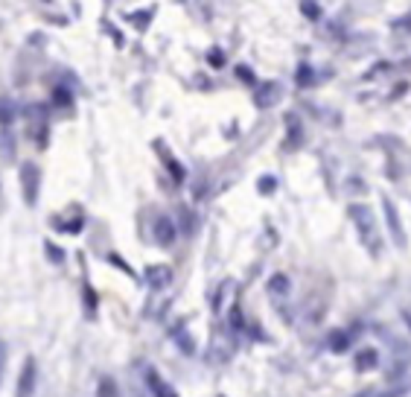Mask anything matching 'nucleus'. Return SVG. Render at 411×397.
Masks as SVG:
<instances>
[{"mask_svg": "<svg viewBox=\"0 0 411 397\" xmlns=\"http://www.w3.org/2000/svg\"><path fill=\"white\" fill-rule=\"evenodd\" d=\"M18 175H21L24 202H26L29 207H36V205H38V193H41V170H38V164H33V161H24Z\"/></svg>", "mask_w": 411, "mask_h": 397, "instance_id": "nucleus-3", "label": "nucleus"}, {"mask_svg": "<svg viewBox=\"0 0 411 397\" xmlns=\"http://www.w3.org/2000/svg\"><path fill=\"white\" fill-rule=\"evenodd\" d=\"M207 62H210L213 68H222V65H225V56H222V50H210V56H207Z\"/></svg>", "mask_w": 411, "mask_h": 397, "instance_id": "nucleus-19", "label": "nucleus"}, {"mask_svg": "<svg viewBox=\"0 0 411 397\" xmlns=\"http://www.w3.org/2000/svg\"><path fill=\"white\" fill-rule=\"evenodd\" d=\"M330 345H333V351H344V348H347V336H344V333H333Z\"/></svg>", "mask_w": 411, "mask_h": 397, "instance_id": "nucleus-18", "label": "nucleus"}, {"mask_svg": "<svg viewBox=\"0 0 411 397\" xmlns=\"http://www.w3.org/2000/svg\"><path fill=\"white\" fill-rule=\"evenodd\" d=\"M350 217H353V225H356L362 242L370 252H376V246H379V228H376V220H373V210L368 205H353L350 207Z\"/></svg>", "mask_w": 411, "mask_h": 397, "instance_id": "nucleus-1", "label": "nucleus"}, {"mask_svg": "<svg viewBox=\"0 0 411 397\" xmlns=\"http://www.w3.org/2000/svg\"><path fill=\"white\" fill-rule=\"evenodd\" d=\"M170 336H172V342L184 351V354H193L196 351V345L193 342H189V333H187V327L184 324H175L172 330H170Z\"/></svg>", "mask_w": 411, "mask_h": 397, "instance_id": "nucleus-9", "label": "nucleus"}, {"mask_svg": "<svg viewBox=\"0 0 411 397\" xmlns=\"http://www.w3.org/2000/svg\"><path fill=\"white\" fill-rule=\"evenodd\" d=\"M18 117V105L9 97H0V126H12V120Z\"/></svg>", "mask_w": 411, "mask_h": 397, "instance_id": "nucleus-10", "label": "nucleus"}, {"mask_svg": "<svg viewBox=\"0 0 411 397\" xmlns=\"http://www.w3.org/2000/svg\"><path fill=\"white\" fill-rule=\"evenodd\" d=\"M100 397H117V386H114V380H103L100 383Z\"/></svg>", "mask_w": 411, "mask_h": 397, "instance_id": "nucleus-15", "label": "nucleus"}, {"mask_svg": "<svg viewBox=\"0 0 411 397\" xmlns=\"http://www.w3.org/2000/svg\"><path fill=\"white\" fill-rule=\"evenodd\" d=\"M44 249H47V257H50V260H56V263H65V252H61L58 246H53V242H47Z\"/></svg>", "mask_w": 411, "mask_h": 397, "instance_id": "nucleus-16", "label": "nucleus"}, {"mask_svg": "<svg viewBox=\"0 0 411 397\" xmlns=\"http://www.w3.org/2000/svg\"><path fill=\"white\" fill-rule=\"evenodd\" d=\"M36 377H38V365L33 356H26L21 365V374H18V386H15V397H33L36 391Z\"/></svg>", "mask_w": 411, "mask_h": 397, "instance_id": "nucleus-4", "label": "nucleus"}, {"mask_svg": "<svg viewBox=\"0 0 411 397\" xmlns=\"http://www.w3.org/2000/svg\"><path fill=\"white\" fill-rule=\"evenodd\" d=\"M373 365V354L368 351V354H362V362H359V368H370Z\"/></svg>", "mask_w": 411, "mask_h": 397, "instance_id": "nucleus-21", "label": "nucleus"}, {"mask_svg": "<svg viewBox=\"0 0 411 397\" xmlns=\"http://www.w3.org/2000/svg\"><path fill=\"white\" fill-rule=\"evenodd\" d=\"M26 120H29V138L44 149L47 146V126H50V108L44 103L26 105Z\"/></svg>", "mask_w": 411, "mask_h": 397, "instance_id": "nucleus-2", "label": "nucleus"}, {"mask_svg": "<svg viewBox=\"0 0 411 397\" xmlns=\"http://www.w3.org/2000/svg\"><path fill=\"white\" fill-rule=\"evenodd\" d=\"M269 292H271V298L289 295V278H286V274H274V278L269 281Z\"/></svg>", "mask_w": 411, "mask_h": 397, "instance_id": "nucleus-11", "label": "nucleus"}, {"mask_svg": "<svg viewBox=\"0 0 411 397\" xmlns=\"http://www.w3.org/2000/svg\"><path fill=\"white\" fill-rule=\"evenodd\" d=\"M219 397H225V394H219Z\"/></svg>", "mask_w": 411, "mask_h": 397, "instance_id": "nucleus-24", "label": "nucleus"}, {"mask_svg": "<svg viewBox=\"0 0 411 397\" xmlns=\"http://www.w3.org/2000/svg\"><path fill=\"white\" fill-rule=\"evenodd\" d=\"M152 234H155V242H157V246H172L178 231H175V222H172L170 217H157L155 225H152Z\"/></svg>", "mask_w": 411, "mask_h": 397, "instance_id": "nucleus-5", "label": "nucleus"}, {"mask_svg": "<svg viewBox=\"0 0 411 397\" xmlns=\"http://www.w3.org/2000/svg\"><path fill=\"white\" fill-rule=\"evenodd\" d=\"M385 397H400V391H391V394H385Z\"/></svg>", "mask_w": 411, "mask_h": 397, "instance_id": "nucleus-23", "label": "nucleus"}, {"mask_svg": "<svg viewBox=\"0 0 411 397\" xmlns=\"http://www.w3.org/2000/svg\"><path fill=\"white\" fill-rule=\"evenodd\" d=\"M108 260H111V263H114V266H117V269H123V272H125V274H135V272H132V269H129V263H125V260H123V257H120V254H111V257H108Z\"/></svg>", "mask_w": 411, "mask_h": 397, "instance_id": "nucleus-20", "label": "nucleus"}, {"mask_svg": "<svg viewBox=\"0 0 411 397\" xmlns=\"http://www.w3.org/2000/svg\"><path fill=\"white\" fill-rule=\"evenodd\" d=\"M85 310L93 316V310H97V295H93L90 287H85Z\"/></svg>", "mask_w": 411, "mask_h": 397, "instance_id": "nucleus-17", "label": "nucleus"}, {"mask_svg": "<svg viewBox=\"0 0 411 397\" xmlns=\"http://www.w3.org/2000/svg\"><path fill=\"white\" fill-rule=\"evenodd\" d=\"M146 386H149V391L155 394V397H178L175 391H172V386L157 374L155 368H146Z\"/></svg>", "mask_w": 411, "mask_h": 397, "instance_id": "nucleus-7", "label": "nucleus"}, {"mask_svg": "<svg viewBox=\"0 0 411 397\" xmlns=\"http://www.w3.org/2000/svg\"><path fill=\"white\" fill-rule=\"evenodd\" d=\"M73 103V97H71V91L68 88H53V105H58V108H68Z\"/></svg>", "mask_w": 411, "mask_h": 397, "instance_id": "nucleus-12", "label": "nucleus"}, {"mask_svg": "<svg viewBox=\"0 0 411 397\" xmlns=\"http://www.w3.org/2000/svg\"><path fill=\"white\" fill-rule=\"evenodd\" d=\"M6 359H9V348L0 339V386H4V374H6Z\"/></svg>", "mask_w": 411, "mask_h": 397, "instance_id": "nucleus-14", "label": "nucleus"}, {"mask_svg": "<svg viewBox=\"0 0 411 397\" xmlns=\"http://www.w3.org/2000/svg\"><path fill=\"white\" fill-rule=\"evenodd\" d=\"M383 207H385V217H388V228H391V237H394V242H397V246H402V242H405V234H402V228H400V217H397L394 205L385 199V202H383Z\"/></svg>", "mask_w": 411, "mask_h": 397, "instance_id": "nucleus-8", "label": "nucleus"}, {"mask_svg": "<svg viewBox=\"0 0 411 397\" xmlns=\"http://www.w3.org/2000/svg\"><path fill=\"white\" fill-rule=\"evenodd\" d=\"M231 313H234V316H231V324H234V327H242V313H239V307H234Z\"/></svg>", "mask_w": 411, "mask_h": 397, "instance_id": "nucleus-22", "label": "nucleus"}, {"mask_svg": "<svg viewBox=\"0 0 411 397\" xmlns=\"http://www.w3.org/2000/svg\"><path fill=\"white\" fill-rule=\"evenodd\" d=\"M161 155H164V164L172 170V178H175V181H184V167L170 155V152H164V149H161Z\"/></svg>", "mask_w": 411, "mask_h": 397, "instance_id": "nucleus-13", "label": "nucleus"}, {"mask_svg": "<svg viewBox=\"0 0 411 397\" xmlns=\"http://www.w3.org/2000/svg\"><path fill=\"white\" fill-rule=\"evenodd\" d=\"M146 284H149L152 289H164V287H170V284H172V269L164 266V263L149 266V269H146Z\"/></svg>", "mask_w": 411, "mask_h": 397, "instance_id": "nucleus-6", "label": "nucleus"}]
</instances>
